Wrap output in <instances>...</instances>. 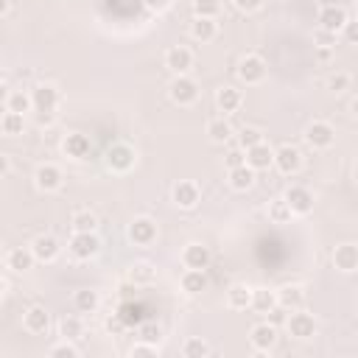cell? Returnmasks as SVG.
<instances>
[{"label":"cell","instance_id":"obj_43","mask_svg":"<svg viewBox=\"0 0 358 358\" xmlns=\"http://www.w3.org/2000/svg\"><path fill=\"white\" fill-rule=\"evenodd\" d=\"M350 84H352V76H350V73H344V70H336V73L327 78V90H330V92H336V95H338V92H347V90H350Z\"/></svg>","mask_w":358,"mask_h":358},{"label":"cell","instance_id":"obj_29","mask_svg":"<svg viewBox=\"0 0 358 358\" xmlns=\"http://www.w3.org/2000/svg\"><path fill=\"white\" fill-rule=\"evenodd\" d=\"M252 305V288L243 282H235L227 288V308L232 310H246Z\"/></svg>","mask_w":358,"mask_h":358},{"label":"cell","instance_id":"obj_39","mask_svg":"<svg viewBox=\"0 0 358 358\" xmlns=\"http://www.w3.org/2000/svg\"><path fill=\"white\" fill-rule=\"evenodd\" d=\"M232 137H235V143H238L243 151L266 140V137H263V129H257V126H243V129H241L238 134H232Z\"/></svg>","mask_w":358,"mask_h":358},{"label":"cell","instance_id":"obj_17","mask_svg":"<svg viewBox=\"0 0 358 358\" xmlns=\"http://www.w3.org/2000/svg\"><path fill=\"white\" fill-rule=\"evenodd\" d=\"M90 151H92V143H90L87 134H81V131H70V134H64V140H62V154H64V157L81 162V159L90 157Z\"/></svg>","mask_w":358,"mask_h":358},{"label":"cell","instance_id":"obj_5","mask_svg":"<svg viewBox=\"0 0 358 358\" xmlns=\"http://www.w3.org/2000/svg\"><path fill=\"white\" fill-rule=\"evenodd\" d=\"M305 143L313 148V151H327L333 143H336V129L327 123V120H310L302 131Z\"/></svg>","mask_w":358,"mask_h":358},{"label":"cell","instance_id":"obj_51","mask_svg":"<svg viewBox=\"0 0 358 358\" xmlns=\"http://www.w3.org/2000/svg\"><path fill=\"white\" fill-rule=\"evenodd\" d=\"M8 92H11V90H8V87H6L3 81H0V106H3L6 101H8Z\"/></svg>","mask_w":358,"mask_h":358},{"label":"cell","instance_id":"obj_38","mask_svg":"<svg viewBox=\"0 0 358 358\" xmlns=\"http://www.w3.org/2000/svg\"><path fill=\"white\" fill-rule=\"evenodd\" d=\"M6 109H8V112H20V115L31 112V109H34L31 92H25V90H11V92H8V101H6Z\"/></svg>","mask_w":358,"mask_h":358},{"label":"cell","instance_id":"obj_3","mask_svg":"<svg viewBox=\"0 0 358 358\" xmlns=\"http://www.w3.org/2000/svg\"><path fill=\"white\" fill-rule=\"evenodd\" d=\"M168 98L176 106H193L199 101V84H196V78H190L187 73L173 76L171 84H168Z\"/></svg>","mask_w":358,"mask_h":358},{"label":"cell","instance_id":"obj_37","mask_svg":"<svg viewBox=\"0 0 358 358\" xmlns=\"http://www.w3.org/2000/svg\"><path fill=\"white\" fill-rule=\"evenodd\" d=\"M179 352H182L185 358H204V355H210V352H213V347H210L204 338L190 336V338H185V344L179 347Z\"/></svg>","mask_w":358,"mask_h":358},{"label":"cell","instance_id":"obj_14","mask_svg":"<svg viewBox=\"0 0 358 358\" xmlns=\"http://www.w3.org/2000/svg\"><path fill=\"white\" fill-rule=\"evenodd\" d=\"M28 249H31V255H34L36 263H53L62 255V243L53 235H36Z\"/></svg>","mask_w":358,"mask_h":358},{"label":"cell","instance_id":"obj_23","mask_svg":"<svg viewBox=\"0 0 358 358\" xmlns=\"http://www.w3.org/2000/svg\"><path fill=\"white\" fill-rule=\"evenodd\" d=\"M271 159H274V148L266 140L257 143V145H252V148H246V165L252 171H268L271 168Z\"/></svg>","mask_w":358,"mask_h":358},{"label":"cell","instance_id":"obj_30","mask_svg":"<svg viewBox=\"0 0 358 358\" xmlns=\"http://www.w3.org/2000/svg\"><path fill=\"white\" fill-rule=\"evenodd\" d=\"M98 305H101V296H98V291H92V288H78V291L73 294V308H76L78 313H95Z\"/></svg>","mask_w":358,"mask_h":358},{"label":"cell","instance_id":"obj_12","mask_svg":"<svg viewBox=\"0 0 358 358\" xmlns=\"http://www.w3.org/2000/svg\"><path fill=\"white\" fill-rule=\"evenodd\" d=\"M171 201L179 207V210H193L199 201H201V190L193 179H179L171 190Z\"/></svg>","mask_w":358,"mask_h":358},{"label":"cell","instance_id":"obj_42","mask_svg":"<svg viewBox=\"0 0 358 358\" xmlns=\"http://www.w3.org/2000/svg\"><path fill=\"white\" fill-rule=\"evenodd\" d=\"M129 355L131 358H157L159 355V344H151V341H134L131 347H129Z\"/></svg>","mask_w":358,"mask_h":358},{"label":"cell","instance_id":"obj_20","mask_svg":"<svg viewBox=\"0 0 358 358\" xmlns=\"http://www.w3.org/2000/svg\"><path fill=\"white\" fill-rule=\"evenodd\" d=\"M241 106H243L241 90H235V87H229V84H224V87L215 90V109H218L224 117H227V115H235Z\"/></svg>","mask_w":358,"mask_h":358},{"label":"cell","instance_id":"obj_31","mask_svg":"<svg viewBox=\"0 0 358 358\" xmlns=\"http://www.w3.org/2000/svg\"><path fill=\"white\" fill-rule=\"evenodd\" d=\"M154 280H157V268L151 263H145V260H140V263H134L129 268V282L131 285H151Z\"/></svg>","mask_w":358,"mask_h":358},{"label":"cell","instance_id":"obj_46","mask_svg":"<svg viewBox=\"0 0 358 358\" xmlns=\"http://www.w3.org/2000/svg\"><path fill=\"white\" fill-rule=\"evenodd\" d=\"M103 327H106V333H112V336H120V333H126V322L120 319V313L109 316V319L103 322Z\"/></svg>","mask_w":358,"mask_h":358},{"label":"cell","instance_id":"obj_24","mask_svg":"<svg viewBox=\"0 0 358 358\" xmlns=\"http://www.w3.org/2000/svg\"><path fill=\"white\" fill-rule=\"evenodd\" d=\"M34 255H31V249L28 246H14V249H8L6 252V268H11L14 274H22V271H28V268H34Z\"/></svg>","mask_w":358,"mask_h":358},{"label":"cell","instance_id":"obj_22","mask_svg":"<svg viewBox=\"0 0 358 358\" xmlns=\"http://www.w3.org/2000/svg\"><path fill=\"white\" fill-rule=\"evenodd\" d=\"M274 296H277V305H280L285 313H288V310H296V308L305 305V288L296 285V282L282 285L280 291H274Z\"/></svg>","mask_w":358,"mask_h":358},{"label":"cell","instance_id":"obj_48","mask_svg":"<svg viewBox=\"0 0 358 358\" xmlns=\"http://www.w3.org/2000/svg\"><path fill=\"white\" fill-rule=\"evenodd\" d=\"M232 6L238 11H243V14H255V11L263 8V0H232Z\"/></svg>","mask_w":358,"mask_h":358},{"label":"cell","instance_id":"obj_16","mask_svg":"<svg viewBox=\"0 0 358 358\" xmlns=\"http://www.w3.org/2000/svg\"><path fill=\"white\" fill-rule=\"evenodd\" d=\"M285 204L291 207V215H308L313 210V193L302 185H291L285 193H282Z\"/></svg>","mask_w":358,"mask_h":358},{"label":"cell","instance_id":"obj_32","mask_svg":"<svg viewBox=\"0 0 358 358\" xmlns=\"http://www.w3.org/2000/svg\"><path fill=\"white\" fill-rule=\"evenodd\" d=\"M70 227H73V232H95L98 229V215L92 213V210H76L73 213V218H70Z\"/></svg>","mask_w":358,"mask_h":358},{"label":"cell","instance_id":"obj_53","mask_svg":"<svg viewBox=\"0 0 358 358\" xmlns=\"http://www.w3.org/2000/svg\"><path fill=\"white\" fill-rule=\"evenodd\" d=\"M3 294H6V280L0 277V299H3Z\"/></svg>","mask_w":358,"mask_h":358},{"label":"cell","instance_id":"obj_41","mask_svg":"<svg viewBox=\"0 0 358 358\" xmlns=\"http://www.w3.org/2000/svg\"><path fill=\"white\" fill-rule=\"evenodd\" d=\"M48 355H50V358H78V355H81V350H78L73 341L62 338L59 344H53V347L48 350Z\"/></svg>","mask_w":358,"mask_h":358},{"label":"cell","instance_id":"obj_1","mask_svg":"<svg viewBox=\"0 0 358 358\" xmlns=\"http://www.w3.org/2000/svg\"><path fill=\"white\" fill-rule=\"evenodd\" d=\"M266 73H268L266 59L257 56V53H243V56L238 59V64H235V76H238V81L246 84V87L263 84V81H266Z\"/></svg>","mask_w":358,"mask_h":358},{"label":"cell","instance_id":"obj_9","mask_svg":"<svg viewBox=\"0 0 358 358\" xmlns=\"http://www.w3.org/2000/svg\"><path fill=\"white\" fill-rule=\"evenodd\" d=\"M157 221L151 218V215H137L131 224H129V229H126V235H129V241L134 243V246H151L154 241H157Z\"/></svg>","mask_w":358,"mask_h":358},{"label":"cell","instance_id":"obj_34","mask_svg":"<svg viewBox=\"0 0 358 358\" xmlns=\"http://www.w3.org/2000/svg\"><path fill=\"white\" fill-rule=\"evenodd\" d=\"M266 215H268L271 224H288V221H291V207L285 204L282 196H277V199H271V201L266 204Z\"/></svg>","mask_w":358,"mask_h":358},{"label":"cell","instance_id":"obj_10","mask_svg":"<svg viewBox=\"0 0 358 358\" xmlns=\"http://www.w3.org/2000/svg\"><path fill=\"white\" fill-rule=\"evenodd\" d=\"M62 182H64V176H62V168L59 165H53V162L36 165L34 185H36L39 193H56V190H62Z\"/></svg>","mask_w":358,"mask_h":358},{"label":"cell","instance_id":"obj_27","mask_svg":"<svg viewBox=\"0 0 358 358\" xmlns=\"http://www.w3.org/2000/svg\"><path fill=\"white\" fill-rule=\"evenodd\" d=\"M232 134H235V129L229 126V120H227L224 115H221V117L207 120V137H210V143L224 145V143H229V140H232Z\"/></svg>","mask_w":358,"mask_h":358},{"label":"cell","instance_id":"obj_35","mask_svg":"<svg viewBox=\"0 0 358 358\" xmlns=\"http://www.w3.org/2000/svg\"><path fill=\"white\" fill-rule=\"evenodd\" d=\"M59 336L67 341H78L84 336V322L78 316H62L59 319Z\"/></svg>","mask_w":358,"mask_h":358},{"label":"cell","instance_id":"obj_7","mask_svg":"<svg viewBox=\"0 0 358 358\" xmlns=\"http://www.w3.org/2000/svg\"><path fill=\"white\" fill-rule=\"evenodd\" d=\"M67 252L76 260H92L101 252V238L95 232H73L67 241Z\"/></svg>","mask_w":358,"mask_h":358},{"label":"cell","instance_id":"obj_49","mask_svg":"<svg viewBox=\"0 0 358 358\" xmlns=\"http://www.w3.org/2000/svg\"><path fill=\"white\" fill-rule=\"evenodd\" d=\"M171 3H173V0H143V6H145L148 11H154V14L168 11V8H171Z\"/></svg>","mask_w":358,"mask_h":358},{"label":"cell","instance_id":"obj_28","mask_svg":"<svg viewBox=\"0 0 358 358\" xmlns=\"http://www.w3.org/2000/svg\"><path fill=\"white\" fill-rule=\"evenodd\" d=\"M255 179H257V171H252L246 162L238 165V168H229V187L238 190V193L255 187Z\"/></svg>","mask_w":358,"mask_h":358},{"label":"cell","instance_id":"obj_19","mask_svg":"<svg viewBox=\"0 0 358 358\" xmlns=\"http://www.w3.org/2000/svg\"><path fill=\"white\" fill-rule=\"evenodd\" d=\"M22 327L31 333V336H45L50 330V313L42 308V305H31L25 313H22Z\"/></svg>","mask_w":358,"mask_h":358},{"label":"cell","instance_id":"obj_52","mask_svg":"<svg viewBox=\"0 0 358 358\" xmlns=\"http://www.w3.org/2000/svg\"><path fill=\"white\" fill-rule=\"evenodd\" d=\"M11 11V0H0V17H6Z\"/></svg>","mask_w":358,"mask_h":358},{"label":"cell","instance_id":"obj_50","mask_svg":"<svg viewBox=\"0 0 358 358\" xmlns=\"http://www.w3.org/2000/svg\"><path fill=\"white\" fill-rule=\"evenodd\" d=\"M11 171V162H8V157L6 154H0V176H6Z\"/></svg>","mask_w":358,"mask_h":358},{"label":"cell","instance_id":"obj_36","mask_svg":"<svg viewBox=\"0 0 358 358\" xmlns=\"http://www.w3.org/2000/svg\"><path fill=\"white\" fill-rule=\"evenodd\" d=\"M277 305V296H274V291H268V288H252V310H257V313H268L271 308Z\"/></svg>","mask_w":358,"mask_h":358},{"label":"cell","instance_id":"obj_15","mask_svg":"<svg viewBox=\"0 0 358 358\" xmlns=\"http://www.w3.org/2000/svg\"><path fill=\"white\" fill-rule=\"evenodd\" d=\"M179 260H182L185 268H207L210 260H213V255H210V246H204L199 241H190V243L182 246Z\"/></svg>","mask_w":358,"mask_h":358},{"label":"cell","instance_id":"obj_25","mask_svg":"<svg viewBox=\"0 0 358 358\" xmlns=\"http://www.w3.org/2000/svg\"><path fill=\"white\" fill-rule=\"evenodd\" d=\"M190 36L196 39V42H213L215 36H218V22L215 20H210V17H193L190 20Z\"/></svg>","mask_w":358,"mask_h":358},{"label":"cell","instance_id":"obj_13","mask_svg":"<svg viewBox=\"0 0 358 358\" xmlns=\"http://www.w3.org/2000/svg\"><path fill=\"white\" fill-rule=\"evenodd\" d=\"M249 344H252V350H257V352L274 350V344H277V324H271V322H257V324H252V327H249Z\"/></svg>","mask_w":358,"mask_h":358},{"label":"cell","instance_id":"obj_11","mask_svg":"<svg viewBox=\"0 0 358 358\" xmlns=\"http://www.w3.org/2000/svg\"><path fill=\"white\" fill-rule=\"evenodd\" d=\"M288 313H291V316L285 319V330H288L294 338L308 341V338H313V336H316V319H313L310 313H305L302 308L288 310Z\"/></svg>","mask_w":358,"mask_h":358},{"label":"cell","instance_id":"obj_54","mask_svg":"<svg viewBox=\"0 0 358 358\" xmlns=\"http://www.w3.org/2000/svg\"><path fill=\"white\" fill-rule=\"evenodd\" d=\"M3 73H6V70H3V64H0V81H3Z\"/></svg>","mask_w":358,"mask_h":358},{"label":"cell","instance_id":"obj_33","mask_svg":"<svg viewBox=\"0 0 358 358\" xmlns=\"http://www.w3.org/2000/svg\"><path fill=\"white\" fill-rule=\"evenodd\" d=\"M0 131H3L6 137H17V134H22V131H25V115H20V112H8V109H6V115L0 117Z\"/></svg>","mask_w":358,"mask_h":358},{"label":"cell","instance_id":"obj_8","mask_svg":"<svg viewBox=\"0 0 358 358\" xmlns=\"http://www.w3.org/2000/svg\"><path fill=\"white\" fill-rule=\"evenodd\" d=\"M271 165H274L282 176H294V173L302 171V151H299L296 145H291V143H282L280 148H274Z\"/></svg>","mask_w":358,"mask_h":358},{"label":"cell","instance_id":"obj_18","mask_svg":"<svg viewBox=\"0 0 358 358\" xmlns=\"http://www.w3.org/2000/svg\"><path fill=\"white\" fill-rule=\"evenodd\" d=\"M165 67L173 73V76H182V73H190L193 67V50L185 48V45H173L165 50Z\"/></svg>","mask_w":358,"mask_h":358},{"label":"cell","instance_id":"obj_21","mask_svg":"<svg viewBox=\"0 0 358 358\" xmlns=\"http://www.w3.org/2000/svg\"><path fill=\"white\" fill-rule=\"evenodd\" d=\"M333 266L341 274H352L358 271V246L355 243H338L333 249Z\"/></svg>","mask_w":358,"mask_h":358},{"label":"cell","instance_id":"obj_4","mask_svg":"<svg viewBox=\"0 0 358 358\" xmlns=\"http://www.w3.org/2000/svg\"><path fill=\"white\" fill-rule=\"evenodd\" d=\"M350 22V11L344 8V6H338V3H324L322 8H319V14H316V28H322V31H330V34H341V28Z\"/></svg>","mask_w":358,"mask_h":358},{"label":"cell","instance_id":"obj_2","mask_svg":"<svg viewBox=\"0 0 358 358\" xmlns=\"http://www.w3.org/2000/svg\"><path fill=\"white\" fill-rule=\"evenodd\" d=\"M103 165L112 173H129L137 165V148L129 145V143H112L103 151Z\"/></svg>","mask_w":358,"mask_h":358},{"label":"cell","instance_id":"obj_6","mask_svg":"<svg viewBox=\"0 0 358 358\" xmlns=\"http://www.w3.org/2000/svg\"><path fill=\"white\" fill-rule=\"evenodd\" d=\"M59 101H62V92L56 84H39L31 90V103H34V112H39L42 117L53 115L59 109Z\"/></svg>","mask_w":358,"mask_h":358},{"label":"cell","instance_id":"obj_47","mask_svg":"<svg viewBox=\"0 0 358 358\" xmlns=\"http://www.w3.org/2000/svg\"><path fill=\"white\" fill-rule=\"evenodd\" d=\"M313 42H316L319 48H333V45H336V34L316 28V31H313Z\"/></svg>","mask_w":358,"mask_h":358},{"label":"cell","instance_id":"obj_44","mask_svg":"<svg viewBox=\"0 0 358 358\" xmlns=\"http://www.w3.org/2000/svg\"><path fill=\"white\" fill-rule=\"evenodd\" d=\"M137 336H140L143 341L159 344V338H162V330H159V324H157V322H143V324L137 327Z\"/></svg>","mask_w":358,"mask_h":358},{"label":"cell","instance_id":"obj_40","mask_svg":"<svg viewBox=\"0 0 358 358\" xmlns=\"http://www.w3.org/2000/svg\"><path fill=\"white\" fill-rule=\"evenodd\" d=\"M218 14H221V0H193V17L215 20Z\"/></svg>","mask_w":358,"mask_h":358},{"label":"cell","instance_id":"obj_26","mask_svg":"<svg viewBox=\"0 0 358 358\" xmlns=\"http://www.w3.org/2000/svg\"><path fill=\"white\" fill-rule=\"evenodd\" d=\"M179 285H182V291H185V294L196 296V294L207 291V271H204V268H185V274H182Z\"/></svg>","mask_w":358,"mask_h":358},{"label":"cell","instance_id":"obj_45","mask_svg":"<svg viewBox=\"0 0 358 358\" xmlns=\"http://www.w3.org/2000/svg\"><path fill=\"white\" fill-rule=\"evenodd\" d=\"M243 162H246V151H243L241 145H232V148L227 151V157H224L227 171H229V168H238V165H243Z\"/></svg>","mask_w":358,"mask_h":358}]
</instances>
